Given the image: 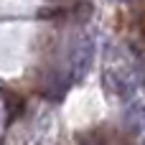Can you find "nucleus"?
<instances>
[{"label": "nucleus", "instance_id": "f03ea898", "mask_svg": "<svg viewBox=\"0 0 145 145\" xmlns=\"http://www.w3.org/2000/svg\"><path fill=\"white\" fill-rule=\"evenodd\" d=\"M110 145H130V143H125V140H117V143H110Z\"/></svg>", "mask_w": 145, "mask_h": 145}, {"label": "nucleus", "instance_id": "f257e3e1", "mask_svg": "<svg viewBox=\"0 0 145 145\" xmlns=\"http://www.w3.org/2000/svg\"><path fill=\"white\" fill-rule=\"evenodd\" d=\"M138 31H140V36L145 41V10H140V15H138Z\"/></svg>", "mask_w": 145, "mask_h": 145}]
</instances>
